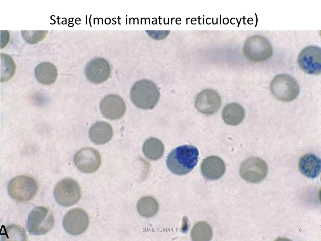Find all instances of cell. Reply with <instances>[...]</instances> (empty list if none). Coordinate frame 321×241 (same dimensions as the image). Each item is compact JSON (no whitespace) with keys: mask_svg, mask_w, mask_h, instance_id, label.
I'll return each mask as SVG.
<instances>
[{"mask_svg":"<svg viewBox=\"0 0 321 241\" xmlns=\"http://www.w3.org/2000/svg\"><path fill=\"white\" fill-rule=\"evenodd\" d=\"M221 99L219 94L211 89H206L198 94L195 101V107L200 112L206 115H212L220 108Z\"/></svg>","mask_w":321,"mask_h":241,"instance_id":"11","label":"cell"},{"mask_svg":"<svg viewBox=\"0 0 321 241\" xmlns=\"http://www.w3.org/2000/svg\"><path fill=\"white\" fill-rule=\"evenodd\" d=\"M15 64L10 56L1 54V82H6L10 79L14 74Z\"/></svg>","mask_w":321,"mask_h":241,"instance_id":"22","label":"cell"},{"mask_svg":"<svg viewBox=\"0 0 321 241\" xmlns=\"http://www.w3.org/2000/svg\"><path fill=\"white\" fill-rule=\"evenodd\" d=\"M253 52L251 58L257 62H262L270 59L273 54L272 47L269 41L260 36L255 37L253 40Z\"/></svg>","mask_w":321,"mask_h":241,"instance_id":"16","label":"cell"},{"mask_svg":"<svg viewBox=\"0 0 321 241\" xmlns=\"http://www.w3.org/2000/svg\"><path fill=\"white\" fill-rule=\"evenodd\" d=\"M268 166L263 159L256 157H251L245 159L241 163L239 174L245 181L255 183L262 180L266 176Z\"/></svg>","mask_w":321,"mask_h":241,"instance_id":"7","label":"cell"},{"mask_svg":"<svg viewBox=\"0 0 321 241\" xmlns=\"http://www.w3.org/2000/svg\"><path fill=\"white\" fill-rule=\"evenodd\" d=\"M55 223L53 213L49 208L38 206L32 209L28 215L27 229L32 235H43L51 230Z\"/></svg>","mask_w":321,"mask_h":241,"instance_id":"4","label":"cell"},{"mask_svg":"<svg viewBox=\"0 0 321 241\" xmlns=\"http://www.w3.org/2000/svg\"><path fill=\"white\" fill-rule=\"evenodd\" d=\"M271 92L277 99L283 102H290L298 96L300 87L292 77L287 74H280L275 76L270 85Z\"/></svg>","mask_w":321,"mask_h":241,"instance_id":"3","label":"cell"},{"mask_svg":"<svg viewBox=\"0 0 321 241\" xmlns=\"http://www.w3.org/2000/svg\"><path fill=\"white\" fill-rule=\"evenodd\" d=\"M113 130L111 125L104 121H97L91 127L89 137L91 141L97 145L108 142L113 136Z\"/></svg>","mask_w":321,"mask_h":241,"instance_id":"15","label":"cell"},{"mask_svg":"<svg viewBox=\"0 0 321 241\" xmlns=\"http://www.w3.org/2000/svg\"><path fill=\"white\" fill-rule=\"evenodd\" d=\"M213 236L212 228L210 225L204 221L196 223L193 227L191 236L194 241H209Z\"/></svg>","mask_w":321,"mask_h":241,"instance_id":"21","label":"cell"},{"mask_svg":"<svg viewBox=\"0 0 321 241\" xmlns=\"http://www.w3.org/2000/svg\"><path fill=\"white\" fill-rule=\"evenodd\" d=\"M225 169L224 163L219 157L212 156L204 159L201 169L203 175L208 179L215 180L224 174Z\"/></svg>","mask_w":321,"mask_h":241,"instance_id":"13","label":"cell"},{"mask_svg":"<svg viewBox=\"0 0 321 241\" xmlns=\"http://www.w3.org/2000/svg\"><path fill=\"white\" fill-rule=\"evenodd\" d=\"M110 74V68L105 61L99 59L92 62L86 71L87 79L91 82L99 84L106 81Z\"/></svg>","mask_w":321,"mask_h":241,"instance_id":"14","label":"cell"},{"mask_svg":"<svg viewBox=\"0 0 321 241\" xmlns=\"http://www.w3.org/2000/svg\"><path fill=\"white\" fill-rule=\"evenodd\" d=\"M23 38L30 44L36 43L43 40L46 36L47 30L22 31Z\"/></svg>","mask_w":321,"mask_h":241,"instance_id":"23","label":"cell"},{"mask_svg":"<svg viewBox=\"0 0 321 241\" xmlns=\"http://www.w3.org/2000/svg\"><path fill=\"white\" fill-rule=\"evenodd\" d=\"M321 48L317 46H308L299 53L298 64L304 72L311 75L321 73Z\"/></svg>","mask_w":321,"mask_h":241,"instance_id":"8","label":"cell"},{"mask_svg":"<svg viewBox=\"0 0 321 241\" xmlns=\"http://www.w3.org/2000/svg\"><path fill=\"white\" fill-rule=\"evenodd\" d=\"M245 110L239 104L232 103L226 105L223 110L222 117L227 124L235 126L241 123L244 119Z\"/></svg>","mask_w":321,"mask_h":241,"instance_id":"19","label":"cell"},{"mask_svg":"<svg viewBox=\"0 0 321 241\" xmlns=\"http://www.w3.org/2000/svg\"><path fill=\"white\" fill-rule=\"evenodd\" d=\"M35 77L38 81L45 85L54 83L57 76L55 66L50 62H43L37 65L35 69Z\"/></svg>","mask_w":321,"mask_h":241,"instance_id":"18","label":"cell"},{"mask_svg":"<svg viewBox=\"0 0 321 241\" xmlns=\"http://www.w3.org/2000/svg\"><path fill=\"white\" fill-rule=\"evenodd\" d=\"M160 93L153 81L143 79L137 81L131 88L130 97L133 104L144 110L151 109L157 103Z\"/></svg>","mask_w":321,"mask_h":241,"instance_id":"2","label":"cell"},{"mask_svg":"<svg viewBox=\"0 0 321 241\" xmlns=\"http://www.w3.org/2000/svg\"><path fill=\"white\" fill-rule=\"evenodd\" d=\"M54 196L56 202L64 206H70L78 202L81 197L82 191L78 183L71 178L59 181L54 188Z\"/></svg>","mask_w":321,"mask_h":241,"instance_id":"6","label":"cell"},{"mask_svg":"<svg viewBox=\"0 0 321 241\" xmlns=\"http://www.w3.org/2000/svg\"><path fill=\"white\" fill-rule=\"evenodd\" d=\"M38 185L33 178L21 175L12 179L9 182L8 192L13 200L19 202H27L32 199L36 194Z\"/></svg>","mask_w":321,"mask_h":241,"instance_id":"5","label":"cell"},{"mask_svg":"<svg viewBox=\"0 0 321 241\" xmlns=\"http://www.w3.org/2000/svg\"><path fill=\"white\" fill-rule=\"evenodd\" d=\"M100 109L103 115L112 120L121 118L126 111V105L120 96L113 94L106 96L101 101Z\"/></svg>","mask_w":321,"mask_h":241,"instance_id":"12","label":"cell"},{"mask_svg":"<svg viewBox=\"0 0 321 241\" xmlns=\"http://www.w3.org/2000/svg\"><path fill=\"white\" fill-rule=\"evenodd\" d=\"M199 153L195 147L184 145L178 147L169 154L166 160L168 169L173 174L179 175L189 173L196 165Z\"/></svg>","mask_w":321,"mask_h":241,"instance_id":"1","label":"cell"},{"mask_svg":"<svg viewBox=\"0 0 321 241\" xmlns=\"http://www.w3.org/2000/svg\"><path fill=\"white\" fill-rule=\"evenodd\" d=\"M159 208L157 201L153 197L147 196L142 198L138 202L137 211L142 216L147 217L154 216Z\"/></svg>","mask_w":321,"mask_h":241,"instance_id":"20","label":"cell"},{"mask_svg":"<svg viewBox=\"0 0 321 241\" xmlns=\"http://www.w3.org/2000/svg\"><path fill=\"white\" fill-rule=\"evenodd\" d=\"M74 161L79 170L84 173H91L98 169L101 163V157L96 149L86 147L81 149L75 154Z\"/></svg>","mask_w":321,"mask_h":241,"instance_id":"10","label":"cell"},{"mask_svg":"<svg viewBox=\"0 0 321 241\" xmlns=\"http://www.w3.org/2000/svg\"><path fill=\"white\" fill-rule=\"evenodd\" d=\"M89 223L88 214L83 209L79 208L69 210L65 215L63 222L65 230L73 235L84 233L87 228Z\"/></svg>","mask_w":321,"mask_h":241,"instance_id":"9","label":"cell"},{"mask_svg":"<svg viewBox=\"0 0 321 241\" xmlns=\"http://www.w3.org/2000/svg\"><path fill=\"white\" fill-rule=\"evenodd\" d=\"M299 169L304 176L309 178H315L320 171L321 160L316 156L307 154L303 156L299 163Z\"/></svg>","mask_w":321,"mask_h":241,"instance_id":"17","label":"cell"}]
</instances>
